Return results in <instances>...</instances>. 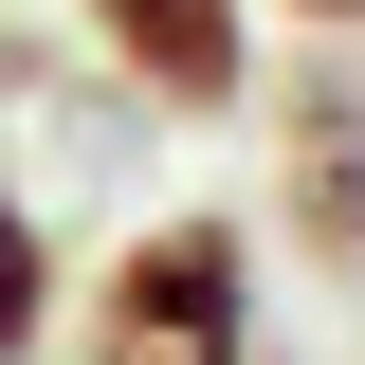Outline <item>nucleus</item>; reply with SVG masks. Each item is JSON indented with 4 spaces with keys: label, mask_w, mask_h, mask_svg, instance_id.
I'll return each instance as SVG.
<instances>
[{
    "label": "nucleus",
    "mask_w": 365,
    "mask_h": 365,
    "mask_svg": "<svg viewBox=\"0 0 365 365\" xmlns=\"http://www.w3.org/2000/svg\"><path fill=\"white\" fill-rule=\"evenodd\" d=\"M73 365H256V237L220 201L110 237V274H91V311H73Z\"/></svg>",
    "instance_id": "f257e3e1"
},
{
    "label": "nucleus",
    "mask_w": 365,
    "mask_h": 365,
    "mask_svg": "<svg viewBox=\"0 0 365 365\" xmlns=\"http://www.w3.org/2000/svg\"><path fill=\"white\" fill-rule=\"evenodd\" d=\"M73 37L146 91V110H237L256 91V0H73Z\"/></svg>",
    "instance_id": "f03ea898"
},
{
    "label": "nucleus",
    "mask_w": 365,
    "mask_h": 365,
    "mask_svg": "<svg viewBox=\"0 0 365 365\" xmlns=\"http://www.w3.org/2000/svg\"><path fill=\"white\" fill-rule=\"evenodd\" d=\"M292 220H311V256H365V128H347V73H311V110H292Z\"/></svg>",
    "instance_id": "7ed1b4c3"
},
{
    "label": "nucleus",
    "mask_w": 365,
    "mask_h": 365,
    "mask_svg": "<svg viewBox=\"0 0 365 365\" xmlns=\"http://www.w3.org/2000/svg\"><path fill=\"white\" fill-rule=\"evenodd\" d=\"M55 347V237H37V201L0 182V365H37Z\"/></svg>",
    "instance_id": "20e7f679"
},
{
    "label": "nucleus",
    "mask_w": 365,
    "mask_h": 365,
    "mask_svg": "<svg viewBox=\"0 0 365 365\" xmlns=\"http://www.w3.org/2000/svg\"><path fill=\"white\" fill-rule=\"evenodd\" d=\"M292 19H329V37H365V0H292Z\"/></svg>",
    "instance_id": "39448f33"
}]
</instances>
